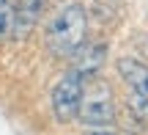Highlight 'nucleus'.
<instances>
[{
    "instance_id": "4",
    "label": "nucleus",
    "mask_w": 148,
    "mask_h": 135,
    "mask_svg": "<svg viewBox=\"0 0 148 135\" xmlns=\"http://www.w3.org/2000/svg\"><path fill=\"white\" fill-rule=\"evenodd\" d=\"M47 0H16L14 3V22H11V36L14 39H27L33 28L41 19V11Z\"/></svg>"
},
{
    "instance_id": "5",
    "label": "nucleus",
    "mask_w": 148,
    "mask_h": 135,
    "mask_svg": "<svg viewBox=\"0 0 148 135\" xmlns=\"http://www.w3.org/2000/svg\"><path fill=\"white\" fill-rule=\"evenodd\" d=\"M118 72H121V77L134 88V94L148 102V66L140 64L137 58H121L118 61Z\"/></svg>"
},
{
    "instance_id": "6",
    "label": "nucleus",
    "mask_w": 148,
    "mask_h": 135,
    "mask_svg": "<svg viewBox=\"0 0 148 135\" xmlns=\"http://www.w3.org/2000/svg\"><path fill=\"white\" fill-rule=\"evenodd\" d=\"M104 53H107L104 44H82V47L71 55V58L77 61V64H74V72H79L82 77H93L96 72L101 69Z\"/></svg>"
},
{
    "instance_id": "1",
    "label": "nucleus",
    "mask_w": 148,
    "mask_h": 135,
    "mask_svg": "<svg viewBox=\"0 0 148 135\" xmlns=\"http://www.w3.org/2000/svg\"><path fill=\"white\" fill-rule=\"evenodd\" d=\"M88 39V14L79 3H69L49 19L47 47L58 58H71Z\"/></svg>"
},
{
    "instance_id": "3",
    "label": "nucleus",
    "mask_w": 148,
    "mask_h": 135,
    "mask_svg": "<svg viewBox=\"0 0 148 135\" xmlns=\"http://www.w3.org/2000/svg\"><path fill=\"white\" fill-rule=\"evenodd\" d=\"M82 86L85 77L79 72L69 69L58 83H55L52 94H49V105H52V113L60 124L77 119V108H79V97H82Z\"/></svg>"
},
{
    "instance_id": "8",
    "label": "nucleus",
    "mask_w": 148,
    "mask_h": 135,
    "mask_svg": "<svg viewBox=\"0 0 148 135\" xmlns=\"http://www.w3.org/2000/svg\"><path fill=\"white\" fill-rule=\"evenodd\" d=\"M88 135H118V132H112V130H107V127H93Z\"/></svg>"
},
{
    "instance_id": "2",
    "label": "nucleus",
    "mask_w": 148,
    "mask_h": 135,
    "mask_svg": "<svg viewBox=\"0 0 148 135\" xmlns=\"http://www.w3.org/2000/svg\"><path fill=\"white\" fill-rule=\"evenodd\" d=\"M77 119L85 127H112L115 124V105H112L110 86L104 80H93L82 86V97H79Z\"/></svg>"
},
{
    "instance_id": "7",
    "label": "nucleus",
    "mask_w": 148,
    "mask_h": 135,
    "mask_svg": "<svg viewBox=\"0 0 148 135\" xmlns=\"http://www.w3.org/2000/svg\"><path fill=\"white\" fill-rule=\"evenodd\" d=\"M11 22H14V0H0V42L11 36Z\"/></svg>"
}]
</instances>
